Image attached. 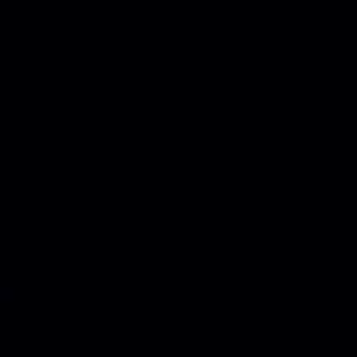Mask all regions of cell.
I'll list each match as a JSON object with an SVG mask.
<instances>
[]
</instances>
